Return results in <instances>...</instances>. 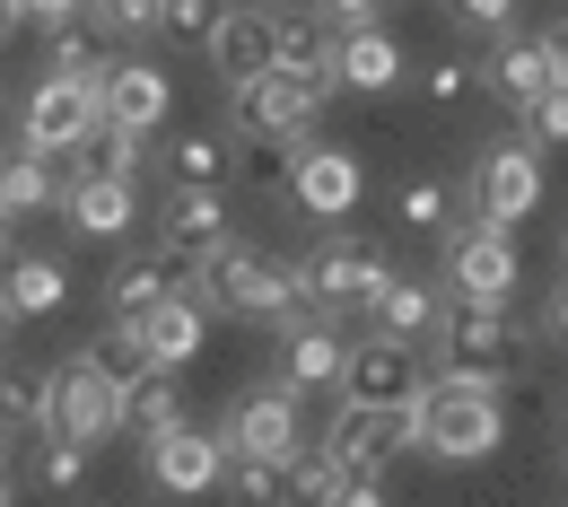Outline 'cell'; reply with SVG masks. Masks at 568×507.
<instances>
[{"label":"cell","mask_w":568,"mask_h":507,"mask_svg":"<svg viewBox=\"0 0 568 507\" xmlns=\"http://www.w3.org/2000/svg\"><path fill=\"white\" fill-rule=\"evenodd\" d=\"M202 306H219V315H245V324H297V315H315L306 306V281L288 272V263H272L263 245H219L211 263H202Z\"/></svg>","instance_id":"cell-1"},{"label":"cell","mask_w":568,"mask_h":507,"mask_svg":"<svg viewBox=\"0 0 568 507\" xmlns=\"http://www.w3.org/2000/svg\"><path fill=\"white\" fill-rule=\"evenodd\" d=\"M498 437H507L498 385H481V376H446V367H437V385L420 394V446H428V455H446V464H473V455H498Z\"/></svg>","instance_id":"cell-2"},{"label":"cell","mask_w":568,"mask_h":507,"mask_svg":"<svg viewBox=\"0 0 568 507\" xmlns=\"http://www.w3.org/2000/svg\"><path fill=\"white\" fill-rule=\"evenodd\" d=\"M428 342H437V367H446V376H481V385L525 359V324L507 315V297H455Z\"/></svg>","instance_id":"cell-3"},{"label":"cell","mask_w":568,"mask_h":507,"mask_svg":"<svg viewBox=\"0 0 568 507\" xmlns=\"http://www.w3.org/2000/svg\"><path fill=\"white\" fill-rule=\"evenodd\" d=\"M18 132H27V149H44V158H79V166H88V141L105 132V71L97 79L44 71V88H36L27 114H18Z\"/></svg>","instance_id":"cell-4"},{"label":"cell","mask_w":568,"mask_h":507,"mask_svg":"<svg viewBox=\"0 0 568 507\" xmlns=\"http://www.w3.org/2000/svg\"><path fill=\"white\" fill-rule=\"evenodd\" d=\"M324 446L342 455V473H351V481H376L394 455H412V446H420V403H403V412L342 403V412H333V429H324Z\"/></svg>","instance_id":"cell-5"},{"label":"cell","mask_w":568,"mask_h":507,"mask_svg":"<svg viewBox=\"0 0 568 507\" xmlns=\"http://www.w3.org/2000/svg\"><path fill=\"white\" fill-rule=\"evenodd\" d=\"M420 394H428V376H420V351H412V342H394V333L351 342V359H342V403L403 412V403H420Z\"/></svg>","instance_id":"cell-6"},{"label":"cell","mask_w":568,"mask_h":507,"mask_svg":"<svg viewBox=\"0 0 568 507\" xmlns=\"http://www.w3.org/2000/svg\"><path fill=\"white\" fill-rule=\"evenodd\" d=\"M297 281H306V306H315V315H342V306H376V290H385L394 272H385V254H376V245L324 236V245L306 254V272H297Z\"/></svg>","instance_id":"cell-7"},{"label":"cell","mask_w":568,"mask_h":507,"mask_svg":"<svg viewBox=\"0 0 568 507\" xmlns=\"http://www.w3.org/2000/svg\"><path fill=\"white\" fill-rule=\"evenodd\" d=\"M53 429L79 437V446H97V437L123 429V385H114L105 367L88 359V351L53 367Z\"/></svg>","instance_id":"cell-8"},{"label":"cell","mask_w":568,"mask_h":507,"mask_svg":"<svg viewBox=\"0 0 568 507\" xmlns=\"http://www.w3.org/2000/svg\"><path fill=\"white\" fill-rule=\"evenodd\" d=\"M516 236L498 227V219H473V227H455L446 236V290L455 297H516Z\"/></svg>","instance_id":"cell-9"},{"label":"cell","mask_w":568,"mask_h":507,"mask_svg":"<svg viewBox=\"0 0 568 507\" xmlns=\"http://www.w3.org/2000/svg\"><path fill=\"white\" fill-rule=\"evenodd\" d=\"M534 202H542V149H534V141L481 149V166H473V211L498 219V227H516Z\"/></svg>","instance_id":"cell-10"},{"label":"cell","mask_w":568,"mask_h":507,"mask_svg":"<svg viewBox=\"0 0 568 507\" xmlns=\"http://www.w3.org/2000/svg\"><path fill=\"white\" fill-rule=\"evenodd\" d=\"M315 105H324V88L297 79L288 62L236 79V132H315Z\"/></svg>","instance_id":"cell-11"},{"label":"cell","mask_w":568,"mask_h":507,"mask_svg":"<svg viewBox=\"0 0 568 507\" xmlns=\"http://www.w3.org/2000/svg\"><path fill=\"white\" fill-rule=\"evenodd\" d=\"M141 464H149V481H158V490L202 499V490L227 481V437H211V429H166V437H149V446H141Z\"/></svg>","instance_id":"cell-12"},{"label":"cell","mask_w":568,"mask_h":507,"mask_svg":"<svg viewBox=\"0 0 568 507\" xmlns=\"http://www.w3.org/2000/svg\"><path fill=\"white\" fill-rule=\"evenodd\" d=\"M272 62H281V18L254 9V0H227V18H219V36H211V71L236 88V79L272 71Z\"/></svg>","instance_id":"cell-13"},{"label":"cell","mask_w":568,"mask_h":507,"mask_svg":"<svg viewBox=\"0 0 568 507\" xmlns=\"http://www.w3.org/2000/svg\"><path fill=\"white\" fill-rule=\"evenodd\" d=\"M227 455H297V394L288 385H263L227 412Z\"/></svg>","instance_id":"cell-14"},{"label":"cell","mask_w":568,"mask_h":507,"mask_svg":"<svg viewBox=\"0 0 568 507\" xmlns=\"http://www.w3.org/2000/svg\"><path fill=\"white\" fill-rule=\"evenodd\" d=\"M358 184H367V166L351 149H306L297 175H288V202L306 219H342V211H358Z\"/></svg>","instance_id":"cell-15"},{"label":"cell","mask_w":568,"mask_h":507,"mask_svg":"<svg viewBox=\"0 0 568 507\" xmlns=\"http://www.w3.org/2000/svg\"><path fill=\"white\" fill-rule=\"evenodd\" d=\"M141 342H149V367H193V359H202V342H211V306H202V290L158 297V306L141 315Z\"/></svg>","instance_id":"cell-16"},{"label":"cell","mask_w":568,"mask_h":507,"mask_svg":"<svg viewBox=\"0 0 568 507\" xmlns=\"http://www.w3.org/2000/svg\"><path fill=\"white\" fill-rule=\"evenodd\" d=\"M342 359H351V342H342L324 315H297V324L281 333V385L297 394V403H306L315 385H342Z\"/></svg>","instance_id":"cell-17"},{"label":"cell","mask_w":568,"mask_h":507,"mask_svg":"<svg viewBox=\"0 0 568 507\" xmlns=\"http://www.w3.org/2000/svg\"><path fill=\"white\" fill-rule=\"evenodd\" d=\"M62 219H71L79 236H123V227L141 219V193H132V175L88 166L79 184H62Z\"/></svg>","instance_id":"cell-18"},{"label":"cell","mask_w":568,"mask_h":507,"mask_svg":"<svg viewBox=\"0 0 568 507\" xmlns=\"http://www.w3.org/2000/svg\"><path fill=\"white\" fill-rule=\"evenodd\" d=\"M166 105H175V79L158 71V62H114L105 71V123H123V132H158L166 123Z\"/></svg>","instance_id":"cell-19"},{"label":"cell","mask_w":568,"mask_h":507,"mask_svg":"<svg viewBox=\"0 0 568 507\" xmlns=\"http://www.w3.org/2000/svg\"><path fill=\"white\" fill-rule=\"evenodd\" d=\"M0 306H9L18 324H36V315L71 306V272H62L53 254H0Z\"/></svg>","instance_id":"cell-20"},{"label":"cell","mask_w":568,"mask_h":507,"mask_svg":"<svg viewBox=\"0 0 568 507\" xmlns=\"http://www.w3.org/2000/svg\"><path fill=\"white\" fill-rule=\"evenodd\" d=\"M481 79H490L507 105H534L542 88H560V62H551V36H507L490 62H481Z\"/></svg>","instance_id":"cell-21"},{"label":"cell","mask_w":568,"mask_h":507,"mask_svg":"<svg viewBox=\"0 0 568 507\" xmlns=\"http://www.w3.org/2000/svg\"><path fill=\"white\" fill-rule=\"evenodd\" d=\"M281 62L315 88H333V62H342V18L333 9H288L281 18Z\"/></svg>","instance_id":"cell-22"},{"label":"cell","mask_w":568,"mask_h":507,"mask_svg":"<svg viewBox=\"0 0 568 507\" xmlns=\"http://www.w3.org/2000/svg\"><path fill=\"white\" fill-rule=\"evenodd\" d=\"M333 79H342V88H367V97H376V88H394V79H403V53H394V36H385L376 18L342 27V62H333Z\"/></svg>","instance_id":"cell-23"},{"label":"cell","mask_w":568,"mask_h":507,"mask_svg":"<svg viewBox=\"0 0 568 507\" xmlns=\"http://www.w3.org/2000/svg\"><path fill=\"white\" fill-rule=\"evenodd\" d=\"M158 236L184 245V254H219V245H227L219 193H211V184H175V202H166V219H158Z\"/></svg>","instance_id":"cell-24"},{"label":"cell","mask_w":568,"mask_h":507,"mask_svg":"<svg viewBox=\"0 0 568 507\" xmlns=\"http://www.w3.org/2000/svg\"><path fill=\"white\" fill-rule=\"evenodd\" d=\"M123 429L141 437H166V429H184V403H175V367H141L132 385H123Z\"/></svg>","instance_id":"cell-25"},{"label":"cell","mask_w":568,"mask_h":507,"mask_svg":"<svg viewBox=\"0 0 568 507\" xmlns=\"http://www.w3.org/2000/svg\"><path fill=\"white\" fill-rule=\"evenodd\" d=\"M437 315H446V306H437L428 281H385V290H376V333H394V342H428Z\"/></svg>","instance_id":"cell-26"},{"label":"cell","mask_w":568,"mask_h":507,"mask_svg":"<svg viewBox=\"0 0 568 507\" xmlns=\"http://www.w3.org/2000/svg\"><path fill=\"white\" fill-rule=\"evenodd\" d=\"M44 202H62V184H53V166H44V149H9L0 158V211H44Z\"/></svg>","instance_id":"cell-27"},{"label":"cell","mask_w":568,"mask_h":507,"mask_svg":"<svg viewBox=\"0 0 568 507\" xmlns=\"http://www.w3.org/2000/svg\"><path fill=\"white\" fill-rule=\"evenodd\" d=\"M342 481H351V473H342L333 446H297V455H288V499H297V507H333V499H342Z\"/></svg>","instance_id":"cell-28"},{"label":"cell","mask_w":568,"mask_h":507,"mask_svg":"<svg viewBox=\"0 0 568 507\" xmlns=\"http://www.w3.org/2000/svg\"><path fill=\"white\" fill-rule=\"evenodd\" d=\"M297 158H306V132H245V175H254L263 193H288Z\"/></svg>","instance_id":"cell-29"},{"label":"cell","mask_w":568,"mask_h":507,"mask_svg":"<svg viewBox=\"0 0 568 507\" xmlns=\"http://www.w3.org/2000/svg\"><path fill=\"white\" fill-rule=\"evenodd\" d=\"M158 297H175V290H166V272H158V254H132V263L105 281V315H132V324H141Z\"/></svg>","instance_id":"cell-30"},{"label":"cell","mask_w":568,"mask_h":507,"mask_svg":"<svg viewBox=\"0 0 568 507\" xmlns=\"http://www.w3.org/2000/svg\"><path fill=\"white\" fill-rule=\"evenodd\" d=\"M227 490H236V507H288V464L281 455H227Z\"/></svg>","instance_id":"cell-31"},{"label":"cell","mask_w":568,"mask_h":507,"mask_svg":"<svg viewBox=\"0 0 568 507\" xmlns=\"http://www.w3.org/2000/svg\"><path fill=\"white\" fill-rule=\"evenodd\" d=\"M219 18H227V0H158V36L166 44H193V53H211Z\"/></svg>","instance_id":"cell-32"},{"label":"cell","mask_w":568,"mask_h":507,"mask_svg":"<svg viewBox=\"0 0 568 507\" xmlns=\"http://www.w3.org/2000/svg\"><path fill=\"white\" fill-rule=\"evenodd\" d=\"M88 359L105 367L114 385H132V376H141V367H149V342H141V324H132V315H114V324L97 333V351H88Z\"/></svg>","instance_id":"cell-33"},{"label":"cell","mask_w":568,"mask_h":507,"mask_svg":"<svg viewBox=\"0 0 568 507\" xmlns=\"http://www.w3.org/2000/svg\"><path fill=\"white\" fill-rule=\"evenodd\" d=\"M36 481H44V490H79V481H88V446L62 437V429H44V446H36Z\"/></svg>","instance_id":"cell-34"},{"label":"cell","mask_w":568,"mask_h":507,"mask_svg":"<svg viewBox=\"0 0 568 507\" xmlns=\"http://www.w3.org/2000/svg\"><path fill=\"white\" fill-rule=\"evenodd\" d=\"M0 412L27 429H53V367L44 376H0Z\"/></svg>","instance_id":"cell-35"},{"label":"cell","mask_w":568,"mask_h":507,"mask_svg":"<svg viewBox=\"0 0 568 507\" xmlns=\"http://www.w3.org/2000/svg\"><path fill=\"white\" fill-rule=\"evenodd\" d=\"M166 166H175V184H211V193H219V184H227V149H219L211 132H184Z\"/></svg>","instance_id":"cell-36"},{"label":"cell","mask_w":568,"mask_h":507,"mask_svg":"<svg viewBox=\"0 0 568 507\" xmlns=\"http://www.w3.org/2000/svg\"><path fill=\"white\" fill-rule=\"evenodd\" d=\"M516 123H525V141H534V149H560L568 141V79H560V88H542L534 105H516Z\"/></svg>","instance_id":"cell-37"},{"label":"cell","mask_w":568,"mask_h":507,"mask_svg":"<svg viewBox=\"0 0 568 507\" xmlns=\"http://www.w3.org/2000/svg\"><path fill=\"white\" fill-rule=\"evenodd\" d=\"M446 211H455V202H446V184H437V175H412V184H403V202H394V219H403L412 236H420V227H446Z\"/></svg>","instance_id":"cell-38"},{"label":"cell","mask_w":568,"mask_h":507,"mask_svg":"<svg viewBox=\"0 0 568 507\" xmlns=\"http://www.w3.org/2000/svg\"><path fill=\"white\" fill-rule=\"evenodd\" d=\"M88 149H97V166H105V175H141V149L149 141H141V132H123V123H105Z\"/></svg>","instance_id":"cell-39"},{"label":"cell","mask_w":568,"mask_h":507,"mask_svg":"<svg viewBox=\"0 0 568 507\" xmlns=\"http://www.w3.org/2000/svg\"><path fill=\"white\" fill-rule=\"evenodd\" d=\"M88 9H97L114 36H123V27H158V0H88Z\"/></svg>","instance_id":"cell-40"},{"label":"cell","mask_w":568,"mask_h":507,"mask_svg":"<svg viewBox=\"0 0 568 507\" xmlns=\"http://www.w3.org/2000/svg\"><path fill=\"white\" fill-rule=\"evenodd\" d=\"M473 62H428V97H437V105H455V97H464V88H473Z\"/></svg>","instance_id":"cell-41"},{"label":"cell","mask_w":568,"mask_h":507,"mask_svg":"<svg viewBox=\"0 0 568 507\" xmlns=\"http://www.w3.org/2000/svg\"><path fill=\"white\" fill-rule=\"evenodd\" d=\"M455 9H464V27H507L516 0H455Z\"/></svg>","instance_id":"cell-42"},{"label":"cell","mask_w":568,"mask_h":507,"mask_svg":"<svg viewBox=\"0 0 568 507\" xmlns=\"http://www.w3.org/2000/svg\"><path fill=\"white\" fill-rule=\"evenodd\" d=\"M79 9H88V0H27V18H36V27H62V18H79Z\"/></svg>","instance_id":"cell-43"},{"label":"cell","mask_w":568,"mask_h":507,"mask_svg":"<svg viewBox=\"0 0 568 507\" xmlns=\"http://www.w3.org/2000/svg\"><path fill=\"white\" fill-rule=\"evenodd\" d=\"M333 507H385V490H376V481H342V499Z\"/></svg>","instance_id":"cell-44"},{"label":"cell","mask_w":568,"mask_h":507,"mask_svg":"<svg viewBox=\"0 0 568 507\" xmlns=\"http://www.w3.org/2000/svg\"><path fill=\"white\" fill-rule=\"evenodd\" d=\"M324 9H333L342 27H358V18H376V0H324Z\"/></svg>","instance_id":"cell-45"},{"label":"cell","mask_w":568,"mask_h":507,"mask_svg":"<svg viewBox=\"0 0 568 507\" xmlns=\"http://www.w3.org/2000/svg\"><path fill=\"white\" fill-rule=\"evenodd\" d=\"M18 27H27V0H0V44H9Z\"/></svg>","instance_id":"cell-46"},{"label":"cell","mask_w":568,"mask_h":507,"mask_svg":"<svg viewBox=\"0 0 568 507\" xmlns=\"http://www.w3.org/2000/svg\"><path fill=\"white\" fill-rule=\"evenodd\" d=\"M551 333L568 342V281H560V297H551Z\"/></svg>","instance_id":"cell-47"},{"label":"cell","mask_w":568,"mask_h":507,"mask_svg":"<svg viewBox=\"0 0 568 507\" xmlns=\"http://www.w3.org/2000/svg\"><path fill=\"white\" fill-rule=\"evenodd\" d=\"M551 62H560V79H568V27H560V36H551Z\"/></svg>","instance_id":"cell-48"},{"label":"cell","mask_w":568,"mask_h":507,"mask_svg":"<svg viewBox=\"0 0 568 507\" xmlns=\"http://www.w3.org/2000/svg\"><path fill=\"white\" fill-rule=\"evenodd\" d=\"M9 324H18V315H9V306H0V351H9Z\"/></svg>","instance_id":"cell-49"},{"label":"cell","mask_w":568,"mask_h":507,"mask_svg":"<svg viewBox=\"0 0 568 507\" xmlns=\"http://www.w3.org/2000/svg\"><path fill=\"white\" fill-rule=\"evenodd\" d=\"M0 455H9V412H0Z\"/></svg>","instance_id":"cell-50"},{"label":"cell","mask_w":568,"mask_h":507,"mask_svg":"<svg viewBox=\"0 0 568 507\" xmlns=\"http://www.w3.org/2000/svg\"><path fill=\"white\" fill-rule=\"evenodd\" d=\"M0 254H9V211H0Z\"/></svg>","instance_id":"cell-51"},{"label":"cell","mask_w":568,"mask_h":507,"mask_svg":"<svg viewBox=\"0 0 568 507\" xmlns=\"http://www.w3.org/2000/svg\"><path fill=\"white\" fill-rule=\"evenodd\" d=\"M0 507H9V473H0Z\"/></svg>","instance_id":"cell-52"},{"label":"cell","mask_w":568,"mask_h":507,"mask_svg":"<svg viewBox=\"0 0 568 507\" xmlns=\"http://www.w3.org/2000/svg\"><path fill=\"white\" fill-rule=\"evenodd\" d=\"M0 158H9V149H0Z\"/></svg>","instance_id":"cell-53"}]
</instances>
